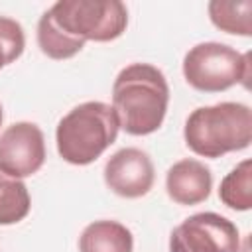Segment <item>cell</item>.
I'll return each instance as SVG.
<instances>
[{
  "label": "cell",
  "instance_id": "1",
  "mask_svg": "<svg viewBox=\"0 0 252 252\" xmlns=\"http://www.w3.org/2000/svg\"><path fill=\"white\" fill-rule=\"evenodd\" d=\"M167 102L165 75L150 63H132L114 79L112 108L126 134L146 136L156 132L165 118Z\"/></svg>",
  "mask_w": 252,
  "mask_h": 252
},
{
  "label": "cell",
  "instance_id": "2",
  "mask_svg": "<svg viewBox=\"0 0 252 252\" xmlns=\"http://www.w3.org/2000/svg\"><path fill=\"white\" fill-rule=\"evenodd\" d=\"M185 144L203 158H220L252 142V110L242 102H219L195 108L183 128Z\"/></svg>",
  "mask_w": 252,
  "mask_h": 252
},
{
  "label": "cell",
  "instance_id": "3",
  "mask_svg": "<svg viewBox=\"0 0 252 252\" xmlns=\"http://www.w3.org/2000/svg\"><path fill=\"white\" fill-rule=\"evenodd\" d=\"M120 130L114 108L100 100H89L69 110L57 124L55 140L59 156L73 165L93 163Z\"/></svg>",
  "mask_w": 252,
  "mask_h": 252
},
{
  "label": "cell",
  "instance_id": "4",
  "mask_svg": "<svg viewBox=\"0 0 252 252\" xmlns=\"http://www.w3.org/2000/svg\"><path fill=\"white\" fill-rule=\"evenodd\" d=\"M47 12L61 32L81 41H112L128 26L120 0H59Z\"/></svg>",
  "mask_w": 252,
  "mask_h": 252
},
{
  "label": "cell",
  "instance_id": "5",
  "mask_svg": "<svg viewBox=\"0 0 252 252\" xmlns=\"http://www.w3.org/2000/svg\"><path fill=\"white\" fill-rule=\"evenodd\" d=\"M183 77L201 93H220L238 83L248 87L250 53L217 41L197 43L183 59Z\"/></svg>",
  "mask_w": 252,
  "mask_h": 252
},
{
  "label": "cell",
  "instance_id": "6",
  "mask_svg": "<svg viewBox=\"0 0 252 252\" xmlns=\"http://www.w3.org/2000/svg\"><path fill=\"white\" fill-rule=\"evenodd\" d=\"M238 248L236 224L219 213L191 215L169 236V252H238Z\"/></svg>",
  "mask_w": 252,
  "mask_h": 252
},
{
  "label": "cell",
  "instance_id": "7",
  "mask_svg": "<svg viewBox=\"0 0 252 252\" xmlns=\"http://www.w3.org/2000/svg\"><path fill=\"white\" fill-rule=\"evenodd\" d=\"M45 161L43 132L33 122H14L0 134V171L22 179L33 175Z\"/></svg>",
  "mask_w": 252,
  "mask_h": 252
},
{
  "label": "cell",
  "instance_id": "8",
  "mask_svg": "<svg viewBox=\"0 0 252 252\" xmlns=\"http://www.w3.org/2000/svg\"><path fill=\"white\" fill-rule=\"evenodd\" d=\"M154 163L150 156L138 148H122L110 156L104 165L106 187L126 199L144 197L154 185Z\"/></svg>",
  "mask_w": 252,
  "mask_h": 252
},
{
  "label": "cell",
  "instance_id": "9",
  "mask_svg": "<svg viewBox=\"0 0 252 252\" xmlns=\"http://www.w3.org/2000/svg\"><path fill=\"white\" fill-rule=\"evenodd\" d=\"M211 169L199 159H181L167 169L165 189L177 205H197L211 195Z\"/></svg>",
  "mask_w": 252,
  "mask_h": 252
},
{
  "label": "cell",
  "instance_id": "10",
  "mask_svg": "<svg viewBox=\"0 0 252 252\" xmlns=\"http://www.w3.org/2000/svg\"><path fill=\"white\" fill-rule=\"evenodd\" d=\"M132 232L118 220H94L79 236V252H132Z\"/></svg>",
  "mask_w": 252,
  "mask_h": 252
},
{
  "label": "cell",
  "instance_id": "11",
  "mask_svg": "<svg viewBox=\"0 0 252 252\" xmlns=\"http://www.w3.org/2000/svg\"><path fill=\"white\" fill-rule=\"evenodd\" d=\"M211 22L234 35H252V2L250 0H213L209 2Z\"/></svg>",
  "mask_w": 252,
  "mask_h": 252
},
{
  "label": "cell",
  "instance_id": "12",
  "mask_svg": "<svg viewBox=\"0 0 252 252\" xmlns=\"http://www.w3.org/2000/svg\"><path fill=\"white\" fill-rule=\"evenodd\" d=\"M220 201L234 211H248L252 207V161H240L224 175L219 187Z\"/></svg>",
  "mask_w": 252,
  "mask_h": 252
},
{
  "label": "cell",
  "instance_id": "13",
  "mask_svg": "<svg viewBox=\"0 0 252 252\" xmlns=\"http://www.w3.org/2000/svg\"><path fill=\"white\" fill-rule=\"evenodd\" d=\"M37 45H39L41 53L51 59H69L85 47V41L75 39V37L67 35L65 32H61L53 24L49 12H43V16L39 18V24H37Z\"/></svg>",
  "mask_w": 252,
  "mask_h": 252
},
{
  "label": "cell",
  "instance_id": "14",
  "mask_svg": "<svg viewBox=\"0 0 252 252\" xmlns=\"http://www.w3.org/2000/svg\"><path fill=\"white\" fill-rule=\"evenodd\" d=\"M30 193L24 181L0 171V224H16L30 213Z\"/></svg>",
  "mask_w": 252,
  "mask_h": 252
},
{
  "label": "cell",
  "instance_id": "15",
  "mask_svg": "<svg viewBox=\"0 0 252 252\" xmlns=\"http://www.w3.org/2000/svg\"><path fill=\"white\" fill-rule=\"evenodd\" d=\"M26 47L24 28L6 16H0V69L16 61Z\"/></svg>",
  "mask_w": 252,
  "mask_h": 252
},
{
  "label": "cell",
  "instance_id": "16",
  "mask_svg": "<svg viewBox=\"0 0 252 252\" xmlns=\"http://www.w3.org/2000/svg\"><path fill=\"white\" fill-rule=\"evenodd\" d=\"M2 118H4V112H2V104H0V126H2Z\"/></svg>",
  "mask_w": 252,
  "mask_h": 252
}]
</instances>
